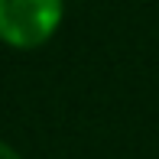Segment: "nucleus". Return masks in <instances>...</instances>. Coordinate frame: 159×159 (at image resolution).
<instances>
[{
	"label": "nucleus",
	"mask_w": 159,
	"mask_h": 159,
	"mask_svg": "<svg viewBox=\"0 0 159 159\" xmlns=\"http://www.w3.org/2000/svg\"><path fill=\"white\" fill-rule=\"evenodd\" d=\"M65 0H0V42L10 49H39L55 36Z\"/></svg>",
	"instance_id": "obj_1"
},
{
	"label": "nucleus",
	"mask_w": 159,
	"mask_h": 159,
	"mask_svg": "<svg viewBox=\"0 0 159 159\" xmlns=\"http://www.w3.org/2000/svg\"><path fill=\"white\" fill-rule=\"evenodd\" d=\"M0 159H23V156H20L16 149L10 146V143H3V140H0Z\"/></svg>",
	"instance_id": "obj_2"
}]
</instances>
